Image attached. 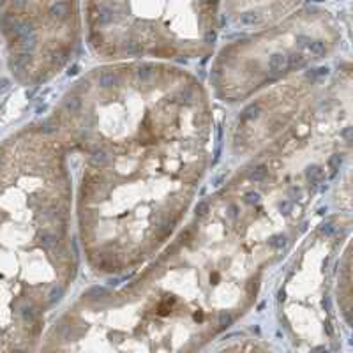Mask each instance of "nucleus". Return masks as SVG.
<instances>
[{"label": "nucleus", "instance_id": "obj_1", "mask_svg": "<svg viewBox=\"0 0 353 353\" xmlns=\"http://www.w3.org/2000/svg\"><path fill=\"white\" fill-rule=\"evenodd\" d=\"M50 150L36 134L20 137L0 152V348H20L39 330L50 286L32 269L57 232L43 226L59 217V203L43 184Z\"/></svg>", "mask_w": 353, "mask_h": 353}, {"label": "nucleus", "instance_id": "obj_2", "mask_svg": "<svg viewBox=\"0 0 353 353\" xmlns=\"http://www.w3.org/2000/svg\"><path fill=\"white\" fill-rule=\"evenodd\" d=\"M219 0H87L90 39L108 55H185L214 39Z\"/></svg>", "mask_w": 353, "mask_h": 353}, {"label": "nucleus", "instance_id": "obj_3", "mask_svg": "<svg viewBox=\"0 0 353 353\" xmlns=\"http://www.w3.org/2000/svg\"><path fill=\"white\" fill-rule=\"evenodd\" d=\"M0 32L12 69L41 78L61 68L78 32L77 0H0Z\"/></svg>", "mask_w": 353, "mask_h": 353}, {"label": "nucleus", "instance_id": "obj_4", "mask_svg": "<svg viewBox=\"0 0 353 353\" xmlns=\"http://www.w3.org/2000/svg\"><path fill=\"white\" fill-rule=\"evenodd\" d=\"M301 0H226L233 20L244 25H261L285 17Z\"/></svg>", "mask_w": 353, "mask_h": 353}]
</instances>
